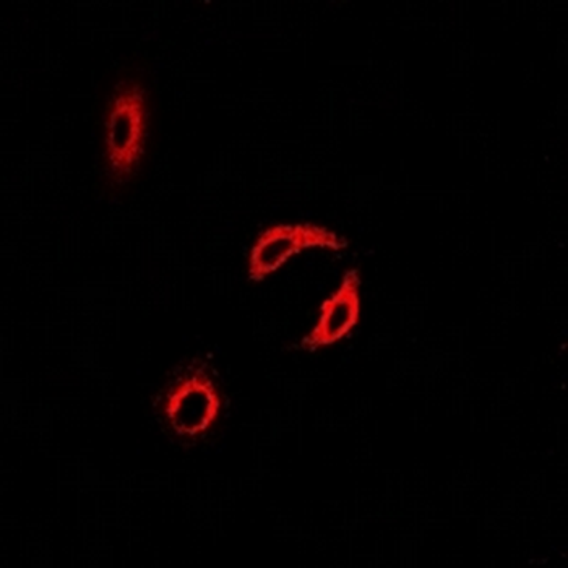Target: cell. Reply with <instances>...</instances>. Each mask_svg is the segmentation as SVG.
Returning <instances> with one entry per match:
<instances>
[{"mask_svg": "<svg viewBox=\"0 0 568 568\" xmlns=\"http://www.w3.org/2000/svg\"><path fill=\"white\" fill-rule=\"evenodd\" d=\"M146 128L145 91L139 83H122L112 98L106 124V158L114 181H125L135 173L145 153Z\"/></svg>", "mask_w": 568, "mask_h": 568, "instance_id": "1", "label": "cell"}, {"mask_svg": "<svg viewBox=\"0 0 568 568\" xmlns=\"http://www.w3.org/2000/svg\"><path fill=\"white\" fill-rule=\"evenodd\" d=\"M223 409V399L205 367H191L174 382L161 413L179 437L195 438L212 429Z\"/></svg>", "mask_w": 568, "mask_h": 568, "instance_id": "2", "label": "cell"}, {"mask_svg": "<svg viewBox=\"0 0 568 568\" xmlns=\"http://www.w3.org/2000/svg\"><path fill=\"white\" fill-rule=\"evenodd\" d=\"M307 248L345 251L348 241L317 224H276L263 231L255 241L248 258V278L255 283L263 282L266 276L278 272L293 255H300Z\"/></svg>", "mask_w": 568, "mask_h": 568, "instance_id": "3", "label": "cell"}, {"mask_svg": "<svg viewBox=\"0 0 568 568\" xmlns=\"http://www.w3.org/2000/svg\"><path fill=\"white\" fill-rule=\"evenodd\" d=\"M361 275L356 268L346 270L338 290L321 306V317L314 329L304 336L301 349L314 353L348 336L361 317Z\"/></svg>", "mask_w": 568, "mask_h": 568, "instance_id": "4", "label": "cell"}]
</instances>
